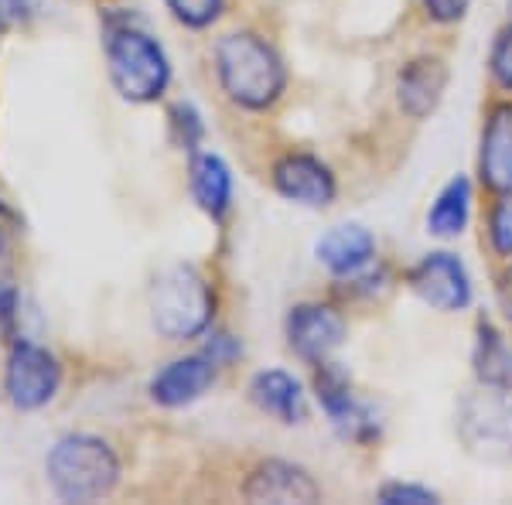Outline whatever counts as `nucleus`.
Segmentation results:
<instances>
[{
	"label": "nucleus",
	"mask_w": 512,
	"mask_h": 505,
	"mask_svg": "<svg viewBox=\"0 0 512 505\" xmlns=\"http://www.w3.org/2000/svg\"><path fill=\"white\" fill-rule=\"evenodd\" d=\"M216 69L226 96L243 110H267L284 93V62L253 31L226 35L216 48Z\"/></svg>",
	"instance_id": "1"
},
{
	"label": "nucleus",
	"mask_w": 512,
	"mask_h": 505,
	"mask_svg": "<svg viewBox=\"0 0 512 505\" xmlns=\"http://www.w3.org/2000/svg\"><path fill=\"white\" fill-rule=\"evenodd\" d=\"M48 482L65 502H96L120 482V461L113 447L99 437H62L48 454Z\"/></svg>",
	"instance_id": "2"
},
{
	"label": "nucleus",
	"mask_w": 512,
	"mask_h": 505,
	"mask_svg": "<svg viewBox=\"0 0 512 505\" xmlns=\"http://www.w3.org/2000/svg\"><path fill=\"white\" fill-rule=\"evenodd\" d=\"M212 291L195 267H168L158 273L151 287V321L171 342H185L209 328L212 321Z\"/></svg>",
	"instance_id": "3"
},
{
	"label": "nucleus",
	"mask_w": 512,
	"mask_h": 505,
	"mask_svg": "<svg viewBox=\"0 0 512 505\" xmlns=\"http://www.w3.org/2000/svg\"><path fill=\"white\" fill-rule=\"evenodd\" d=\"M106 62L117 93L130 103H151L168 89V55L151 35L137 28H113L106 38Z\"/></svg>",
	"instance_id": "4"
},
{
	"label": "nucleus",
	"mask_w": 512,
	"mask_h": 505,
	"mask_svg": "<svg viewBox=\"0 0 512 505\" xmlns=\"http://www.w3.org/2000/svg\"><path fill=\"white\" fill-rule=\"evenodd\" d=\"M458 434L472 454L482 458H509L512 454V386L482 379L461 400Z\"/></svg>",
	"instance_id": "5"
},
{
	"label": "nucleus",
	"mask_w": 512,
	"mask_h": 505,
	"mask_svg": "<svg viewBox=\"0 0 512 505\" xmlns=\"http://www.w3.org/2000/svg\"><path fill=\"white\" fill-rule=\"evenodd\" d=\"M62 369L55 362L52 352H45L41 345L18 342L11 349L4 372V389L11 396V403L18 410H38L59 393Z\"/></svg>",
	"instance_id": "6"
},
{
	"label": "nucleus",
	"mask_w": 512,
	"mask_h": 505,
	"mask_svg": "<svg viewBox=\"0 0 512 505\" xmlns=\"http://www.w3.org/2000/svg\"><path fill=\"white\" fill-rule=\"evenodd\" d=\"M410 287L424 304L437 311H465L472 304V280L458 256L451 253H431L417 263L410 273Z\"/></svg>",
	"instance_id": "7"
},
{
	"label": "nucleus",
	"mask_w": 512,
	"mask_h": 505,
	"mask_svg": "<svg viewBox=\"0 0 512 505\" xmlns=\"http://www.w3.org/2000/svg\"><path fill=\"white\" fill-rule=\"evenodd\" d=\"M345 338V318L328 304H297L287 314V342L308 362H325Z\"/></svg>",
	"instance_id": "8"
},
{
	"label": "nucleus",
	"mask_w": 512,
	"mask_h": 505,
	"mask_svg": "<svg viewBox=\"0 0 512 505\" xmlns=\"http://www.w3.org/2000/svg\"><path fill=\"white\" fill-rule=\"evenodd\" d=\"M274 188L308 209H321L335 198V175L311 154H287L274 164Z\"/></svg>",
	"instance_id": "9"
},
{
	"label": "nucleus",
	"mask_w": 512,
	"mask_h": 505,
	"mask_svg": "<svg viewBox=\"0 0 512 505\" xmlns=\"http://www.w3.org/2000/svg\"><path fill=\"white\" fill-rule=\"evenodd\" d=\"M216 383V362L209 355H185L168 362L151 383V396L161 407H185Z\"/></svg>",
	"instance_id": "10"
},
{
	"label": "nucleus",
	"mask_w": 512,
	"mask_h": 505,
	"mask_svg": "<svg viewBox=\"0 0 512 505\" xmlns=\"http://www.w3.org/2000/svg\"><path fill=\"white\" fill-rule=\"evenodd\" d=\"M243 492L250 502H280V505L321 499V488L315 478L304 468L287 465V461H267V465H260L250 475Z\"/></svg>",
	"instance_id": "11"
},
{
	"label": "nucleus",
	"mask_w": 512,
	"mask_h": 505,
	"mask_svg": "<svg viewBox=\"0 0 512 505\" xmlns=\"http://www.w3.org/2000/svg\"><path fill=\"white\" fill-rule=\"evenodd\" d=\"M478 171L492 192H512V106L492 110L489 123H485Z\"/></svg>",
	"instance_id": "12"
},
{
	"label": "nucleus",
	"mask_w": 512,
	"mask_h": 505,
	"mask_svg": "<svg viewBox=\"0 0 512 505\" xmlns=\"http://www.w3.org/2000/svg\"><path fill=\"white\" fill-rule=\"evenodd\" d=\"M444 86H448V69H444V62L417 59L400 72L396 96H400V106L410 117L424 120L427 113L437 110V103H441V96H444Z\"/></svg>",
	"instance_id": "13"
},
{
	"label": "nucleus",
	"mask_w": 512,
	"mask_h": 505,
	"mask_svg": "<svg viewBox=\"0 0 512 505\" xmlns=\"http://www.w3.org/2000/svg\"><path fill=\"white\" fill-rule=\"evenodd\" d=\"M376 239L362 226H335L318 239V260L338 277H352L373 260Z\"/></svg>",
	"instance_id": "14"
},
{
	"label": "nucleus",
	"mask_w": 512,
	"mask_h": 505,
	"mask_svg": "<svg viewBox=\"0 0 512 505\" xmlns=\"http://www.w3.org/2000/svg\"><path fill=\"white\" fill-rule=\"evenodd\" d=\"M250 396L260 410L274 413L277 420L284 424H301L304 420V393H301V383L294 376L280 369H267V372H256L253 376V386H250Z\"/></svg>",
	"instance_id": "15"
},
{
	"label": "nucleus",
	"mask_w": 512,
	"mask_h": 505,
	"mask_svg": "<svg viewBox=\"0 0 512 505\" xmlns=\"http://www.w3.org/2000/svg\"><path fill=\"white\" fill-rule=\"evenodd\" d=\"M318 400H321V407L328 410L332 424L342 430V434L366 437L369 430H373V417H369V410L355 403V396L349 393V386H345V379L338 376V372L325 369L318 376Z\"/></svg>",
	"instance_id": "16"
},
{
	"label": "nucleus",
	"mask_w": 512,
	"mask_h": 505,
	"mask_svg": "<svg viewBox=\"0 0 512 505\" xmlns=\"http://www.w3.org/2000/svg\"><path fill=\"white\" fill-rule=\"evenodd\" d=\"M192 195L198 209L209 212L212 219H222L233 202V175L226 161L216 154H198L192 161Z\"/></svg>",
	"instance_id": "17"
},
{
	"label": "nucleus",
	"mask_w": 512,
	"mask_h": 505,
	"mask_svg": "<svg viewBox=\"0 0 512 505\" xmlns=\"http://www.w3.org/2000/svg\"><path fill=\"white\" fill-rule=\"evenodd\" d=\"M468 212H472V185L458 175L434 198L431 212H427V229L434 236H458L468 226Z\"/></svg>",
	"instance_id": "18"
},
{
	"label": "nucleus",
	"mask_w": 512,
	"mask_h": 505,
	"mask_svg": "<svg viewBox=\"0 0 512 505\" xmlns=\"http://www.w3.org/2000/svg\"><path fill=\"white\" fill-rule=\"evenodd\" d=\"M475 366H478V379H495V383H509L512 379V352H509L506 338H502L489 321H478Z\"/></svg>",
	"instance_id": "19"
},
{
	"label": "nucleus",
	"mask_w": 512,
	"mask_h": 505,
	"mask_svg": "<svg viewBox=\"0 0 512 505\" xmlns=\"http://www.w3.org/2000/svg\"><path fill=\"white\" fill-rule=\"evenodd\" d=\"M489 239L499 256H512V192H502L489 215Z\"/></svg>",
	"instance_id": "20"
},
{
	"label": "nucleus",
	"mask_w": 512,
	"mask_h": 505,
	"mask_svg": "<svg viewBox=\"0 0 512 505\" xmlns=\"http://www.w3.org/2000/svg\"><path fill=\"white\" fill-rule=\"evenodd\" d=\"M168 11L188 28H205L222 14V0H168Z\"/></svg>",
	"instance_id": "21"
},
{
	"label": "nucleus",
	"mask_w": 512,
	"mask_h": 505,
	"mask_svg": "<svg viewBox=\"0 0 512 505\" xmlns=\"http://www.w3.org/2000/svg\"><path fill=\"white\" fill-rule=\"evenodd\" d=\"M489 69H492L495 86L512 93V28L495 38L492 55H489Z\"/></svg>",
	"instance_id": "22"
},
{
	"label": "nucleus",
	"mask_w": 512,
	"mask_h": 505,
	"mask_svg": "<svg viewBox=\"0 0 512 505\" xmlns=\"http://www.w3.org/2000/svg\"><path fill=\"white\" fill-rule=\"evenodd\" d=\"M379 499L383 502H410V505H424V502H437V495L431 488H420V485H403V482H393V485H383L379 488Z\"/></svg>",
	"instance_id": "23"
},
{
	"label": "nucleus",
	"mask_w": 512,
	"mask_h": 505,
	"mask_svg": "<svg viewBox=\"0 0 512 505\" xmlns=\"http://www.w3.org/2000/svg\"><path fill=\"white\" fill-rule=\"evenodd\" d=\"M468 4H472V0H424L427 14H431L434 21H441V24L461 21V18H465V11H468Z\"/></svg>",
	"instance_id": "24"
},
{
	"label": "nucleus",
	"mask_w": 512,
	"mask_h": 505,
	"mask_svg": "<svg viewBox=\"0 0 512 505\" xmlns=\"http://www.w3.org/2000/svg\"><path fill=\"white\" fill-rule=\"evenodd\" d=\"M28 0H0V31L4 28H11L14 21L21 18L24 11H28Z\"/></svg>",
	"instance_id": "25"
},
{
	"label": "nucleus",
	"mask_w": 512,
	"mask_h": 505,
	"mask_svg": "<svg viewBox=\"0 0 512 505\" xmlns=\"http://www.w3.org/2000/svg\"><path fill=\"white\" fill-rule=\"evenodd\" d=\"M7 236H11V212L0 205V250L7 246Z\"/></svg>",
	"instance_id": "26"
},
{
	"label": "nucleus",
	"mask_w": 512,
	"mask_h": 505,
	"mask_svg": "<svg viewBox=\"0 0 512 505\" xmlns=\"http://www.w3.org/2000/svg\"><path fill=\"white\" fill-rule=\"evenodd\" d=\"M509 287H512V273H509Z\"/></svg>",
	"instance_id": "27"
}]
</instances>
